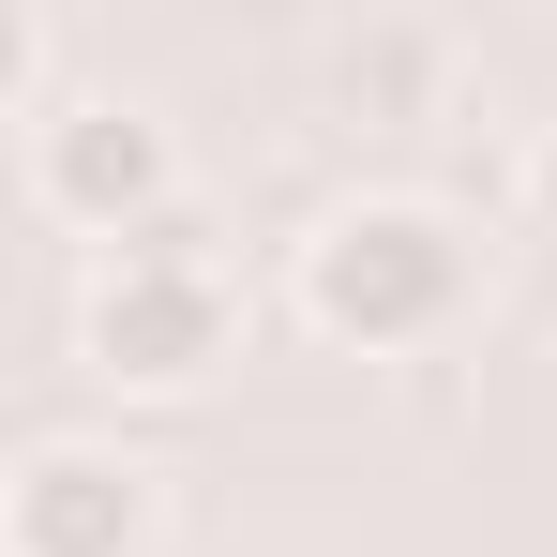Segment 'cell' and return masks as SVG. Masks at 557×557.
<instances>
[{
  "label": "cell",
  "mask_w": 557,
  "mask_h": 557,
  "mask_svg": "<svg viewBox=\"0 0 557 557\" xmlns=\"http://www.w3.org/2000/svg\"><path fill=\"white\" fill-rule=\"evenodd\" d=\"M286 317L317 347H362V362H422L482 317V242L467 211L376 182V196H332L301 242H286Z\"/></svg>",
  "instance_id": "1"
},
{
  "label": "cell",
  "mask_w": 557,
  "mask_h": 557,
  "mask_svg": "<svg viewBox=\"0 0 557 557\" xmlns=\"http://www.w3.org/2000/svg\"><path fill=\"white\" fill-rule=\"evenodd\" d=\"M76 347H91L106 392H211V376L242 362V286H226V257H211V226H196V211H166L151 242L91 257Z\"/></svg>",
  "instance_id": "2"
},
{
  "label": "cell",
  "mask_w": 557,
  "mask_h": 557,
  "mask_svg": "<svg viewBox=\"0 0 557 557\" xmlns=\"http://www.w3.org/2000/svg\"><path fill=\"white\" fill-rule=\"evenodd\" d=\"M15 182H30L46 226H76L91 257H121V242H151L166 211H196V196H182V136H166V106H136V91H61L46 121H30Z\"/></svg>",
  "instance_id": "3"
},
{
  "label": "cell",
  "mask_w": 557,
  "mask_h": 557,
  "mask_svg": "<svg viewBox=\"0 0 557 557\" xmlns=\"http://www.w3.org/2000/svg\"><path fill=\"white\" fill-rule=\"evenodd\" d=\"M166 543V467L121 437H30L0 482V557H151Z\"/></svg>",
  "instance_id": "4"
},
{
  "label": "cell",
  "mask_w": 557,
  "mask_h": 557,
  "mask_svg": "<svg viewBox=\"0 0 557 557\" xmlns=\"http://www.w3.org/2000/svg\"><path fill=\"white\" fill-rule=\"evenodd\" d=\"M332 106L347 121H437L453 106V30L437 15H362L332 46Z\"/></svg>",
  "instance_id": "5"
},
{
  "label": "cell",
  "mask_w": 557,
  "mask_h": 557,
  "mask_svg": "<svg viewBox=\"0 0 557 557\" xmlns=\"http://www.w3.org/2000/svg\"><path fill=\"white\" fill-rule=\"evenodd\" d=\"M528 211H543V226H557V121H543V136H528Z\"/></svg>",
  "instance_id": "6"
}]
</instances>
